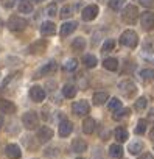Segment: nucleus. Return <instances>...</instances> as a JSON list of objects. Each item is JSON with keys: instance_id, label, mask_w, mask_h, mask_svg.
Here are the masks:
<instances>
[{"instance_id": "1", "label": "nucleus", "mask_w": 154, "mask_h": 159, "mask_svg": "<svg viewBox=\"0 0 154 159\" xmlns=\"http://www.w3.org/2000/svg\"><path fill=\"white\" fill-rule=\"evenodd\" d=\"M120 44L128 47V48H135L137 44H139V38H137V33L134 30H126L121 33L120 36Z\"/></svg>"}, {"instance_id": "2", "label": "nucleus", "mask_w": 154, "mask_h": 159, "mask_svg": "<svg viewBox=\"0 0 154 159\" xmlns=\"http://www.w3.org/2000/svg\"><path fill=\"white\" fill-rule=\"evenodd\" d=\"M137 17H139V10H137V7H134V5H126L125 10H123V13H121L123 22L128 24V25H134V24L137 22Z\"/></svg>"}, {"instance_id": "3", "label": "nucleus", "mask_w": 154, "mask_h": 159, "mask_svg": "<svg viewBox=\"0 0 154 159\" xmlns=\"http://www.w3.org/2000/svg\"><path fill=\"white\" fill-rule=\"evenodd\" d=\"M22 123L27 129H36L39 125V117L34 111H28L22 116Z\"/></svg>"}, {"instance_id": "4", "label": "nucleus", "mask_w": 154, "mask_h": 159, "mask_svg": "<svg viewBox=\"0 0 154 159\" xmlns=\"http://www.w3.org/2000/svg\"><path fill=\"white\" fill-rule=\"evenodd\" d=\"M27 25H28V22L24 17H20V16H16L14 14V16H11L8 19V28L11 31H22V30L27 28Z\"/></svg>"}, {"instance_id": "5", "label": "nucleus", "mask_w": 154, "mask_h": 159, "mask_svg": "<svg viewBox=\"0 0 154 159\" xmlns=\"http://www.w3.org/2000/svg\"><path fill=\"white\" fill-rule=\"evenodd\" d=\"M118 89L125 97H132L137 92V86H135V83L132 81V80H123V81L118 84Z\"/></svg>"}, {"instance_id": "6", "label": "nucleus", "mask_w": 154, "mask_h": 159, "mask_svg": "<svg viewBox=\"0 0 154 159\" xmlns=\"http://www.w3.org/2000/svg\"><path fill=\"white\" fill-rule=\"evenodd\" d=\"M72 111L76 114V116H87L89 111H90V105L86 102V100H80V102H75L73 106H72Z\"/></svg>"}, {"instance_id": "7", "label": "nucleus", "mask_w": 154, "mask_h": 159, "mask_svg": "<svg viewBox=\"0 0 154 159\" xmlns=\"http://www.w3.org/2000/svg\"><path fill=\"white\" fill-rule=\"evenodd\" d=\"M140 24H142L143 30H146V31L152 30L154 28V13H151V11L143 13L142 17H140Z\"/></svg>"}, {"instance_id": "8", "label": "nucleus", "mask_w": 154, "mask_h": 159, "mask_svg": "<svg viewBox=\"0 0 154 159\" xmlns=\"http://www.w3.org/2000/svg\"><path fill=\"white\" fill-rule=\"evenodd\" d=\"M53 137V129L48 128V126H41L37 129V140L41 143H47L48 140H51Z\"/></svg>"}, {"instance_id": "9", "label": "nucleus", "mask_w": 154, "mask_h": 159, "mask_svg": "<svg viewBox=\"0 0 154 159\" xmlns=\"http://www.w3.org/2000/svg\"><path fill=\"white\" fill-rule=\"evenodd\" d=\"M98 11H100V10H98L97 5H87V7L83 10V14H81V16H83V20H87V22H89V20H94V19L98 16Z\"/></svg>"}, {"instance_id": "10", "label": "nucleus", "mask_w": 154, "mask_h": 159, "mask_svg": "<svg viewBox=\"0 0 154 159\" xmlns=\"http://www.w3.org/2000/svg\"><path fill=\"white\" fill-rule=\"evenodd\" d=\"M30 98L36 103H41V102L45 100V91L41 86H33L30 89Z\"/></svg>"}, {"instance_id": "11", "label": "nucleus", "mask_w": 154, "mask_h": 159, "mask_svg": "<svg viewBox=\"0 0 154 159\" xmlns=\"http://www.w3.org/2000/svg\"><path fill=\"white\" fill-rule=\"evenodd\" d=\"M72 131H73V125H72V122L67 120V119L61 120V123H59V129H58L59 136H61V137H67V136L72 134Z\"/></svg>"}, {"instance_id": "12", "label": "nucleus", "mask_w": 154, "mask_h": 159, "mask_svg": "<svg viewBox=\"0 0 154 159\" xmlns=\"http://www.w3.org/2000/svg\"><path fill=\"white\" fill-rule=\"evenodd\" d=\"M5 153L10 159H20V156H22V151H20L19 145H16V143H8L5 148Z\"/></svg>"}, {"instance_id": "13", "label": "nucleus", "mask_w": 154, "mask_h": 159, "mask_svg": "<svg viewBox=\"0 0 154 159\" xmlns=\"http://www.w3.org/2000/svg\"><path fill=\"white\" fill-rule=\"evenodd\" d=\"M16 105L10 100H0V112L3 114H14L16 112Z\"/></svg>"}, {"instance_id": "14", "label": "nucleus", "mask_w": 154, "mask_h": 159, "mask_svg": "<svg viewBox=\"0 0 154 159\" xmlns=\"http://www.w3.org/2000/svg\"><path fill=\"white\" fill-rule=\"evenodd\" d=\"M76 27H78V24L76 22H65V24H62L61 25V36L62 38H65V36H68V34H72L75 30H76Z\"/></svg>"}, {"instance_id": "15", "label": "nucleus", "mask_w": 154, "mask_h": 159, "mask_svg": "<svg viewBox=\"0 0 154 159\" xmlns=\"http://www.w3.org/2000/svg\"><path fill=\"white\" fill-rule=\"evenodd\" d=\"M56 69H58V66H56V62L55 61H50V62H47L44 67H41V70L37 72V76H44V75H50V73H53V72H56Z\"/></svg>"}, {"instance_id": "16", "label": "nucleus", "mask_w": 154, "mask_h": 159, "mask_svg": "<svg viewBox=\"0 0 154 159\" xmlns=\"http://www.w3.org/2000/svg\"><path fill=\"white\" fill-rule=\"evenodd\" d=\"M55 31H56V27H55V24L53 22H44L42 25H41V34L42 36H51V34H55Z\"/></svg>"}, {"instance_id": "17", "label": "nucleus", "mask_w": 154, "mask_h": 159, "mask_svg": "<svg viewBox=\"0 0 154 159\" xmlns=\"http://www.w3.org/2000/svg\"><path fill=\"white\" fill-rule=\"evenodd\" d=\"M47 48V42L45 41H37V42H34V44H31L30 47H28V53H42L44 50Z\"/></svg>"}, {"instance_id": "18", "label": "nucleus", "mask_w": 154, "mask_h": 159, "mask_svg": "<svg viewBox=\"0 0 154 159\" xmlns=\"http://www.w3.org/2000/svg\"><path fill=\"white\" fill-rule=\"evenodd\" d=\"M72 150H73L75 153H83V151H86V150H87L86 140H83V139H75V140L72 142Z\"/></svg>"}, {"instance_id": "19", "label": "nucleus", "mask_w": 154, "mask_h": 159, "mask_svg": "<svg viewBox=\"0 0 154 159\" xmlns=\"http://www.w3.org/2000/svg\"><path fill=\"white\" fill-rule=\"evenodd\" d=\"M83 131L86 134H92L95 131V120L92 117H86L84 122H83Z\"/></svg>"}, {"instance_id": "20", "label": "nucleus", "mask_w": 154, "mask_h": 159, "mask_svg": "<svg viewBox=\"0 0 154 159\" xmlns=\"http://www.w3.org/2000/svg\"><path fill=\"white\" fill-rule=\"evenodd\" d=\"M92 100H94V105L100 106V105H104L109 100V95H108V92H97V94H94Z\"/></svg>"}, {"instance_id": "21", "label": "nucleus", "mask_w": 154, "mask_h": 159, "mask_svg": "<svg viewBox=\"0 0 154 159\" xmlns=\"http://www.w3.org/2000/svg\"><path fill=\"white\" fill-rule=\"evenodd\" d=\"M76 86L75 84H65L64 88H62V94H64V97H67V98H73L75 95H76Z\"/></svg>"}, {"instance_id": "22", "label": "nucleus", "mask_w": 154, "mask_h": 159, "mask_svg": "<svg viewBox=\"0 0 154 159\" xmlns=\"http://www.w3.org/2000/svg\"><path fill=\"white\" fill-rule=\"evenodd\" d=\"M142 150H143V143H142L140 140L131 142V143H129V148H128L129 154H140V153H142Z\"/></svg>"}, {"instance_id": "23", "label": "nucleus", "mask_w": 154, "mask_h": 159, "mask_svg": "<svg viewBox=\"0 0 154 159\" xmlns=\"http://www.w3.org/2000/svg\"><path fill=\"white\" fill-rule=\"evenodd\" d=\"M123 154V148H121V145L120 143H112L111 147H109V156L111 157H120Z\"/></svg>"}, {"instance_id": "24", "label": "nucleus", "mask_w": 154, "mask_h": 159, "mask_svg": "<svg viewBox=\"0 0 154 159\" xmlns=\"http://www.w3.org/2000/svg\"><path fill=\"white\" fill-rule=\"evenodd\" d=\"M103 67L108 69V70H117L118 69V61L117 58H106L103 61Z\"/></svg>"}, {"instance_id": "25", "label": "nucleus", "mask_w": 154, "mask_h": 159, "mask_svg": "<svg viewBox=\"0 0 154 159\" xmlns=\"http://www.w3.org/2000/svg\"><path fill=\"white\" fill-rule=\"evenodd\" d=\"M72 48L75 52H81L86 48V39L84 38H76L73 42H72Z\"/></svg>"}, {"instance_id": "26", "label": "nucleus", "mask_w": 154, "mask_h": 159, "mask_svg": "<svg viewBox=\"0 0 154 159\" xmlns=\"http://www.w3.org/2000/svg\"><path fill=\"white\" fill-rule=\"evenodd\" d=\"M83 62H84V66L86 67H89V69H94L95 66H97V56H94V55H84V58H83Z\"/></svg>"}, {"instance_id": "27", "label": "nucleus", "mask_w": 154, "mask_h": 159, "mask_svg": "<svg viewBox=\"0 0 154 159\" xmlns=\"http://www.w3.org/2000/svg\"><path fill=\"white\" fill-rule=\"evenodd\" d=\"M114 136H115V139H117L120 143L128 140V131H126L125 128H117L115 133H114Z\"/></svg>"}, {"instance_id": "28", "label": "nucleus", "mask_w": 154, "mask_h": 159, "mask_svg": "<svg viewBox=\"0 0 154 159\" xmlns=\"http://www.w3.org/2000/svg\"><path fill=\"white\" fill-rule=\"evenodd\" d=\"M139 76L145 81H149V80H154V70L152 69H142L139 72Z\"/></svg>"}, {"instance_id": "29", "label": "nucleus", "mask_w": 154, "mask_h": 159, "mask_svg": "<svg viewBox=\"0 0 154 159\" xmlns=\"http://www.w3.org/2000/svg\"><path fill=\"white\" fill-rule=\"evenodd\" d=\"M19 11L24 13V14H30V13H33V5L30 2H27V0H24L19 5Z\"/></svg>"}, {"instance_id": "30", "label": "nucleus", "mask_w": 154, "mask_h": 159, "mask_svg": "<svg viewBox=\"0 0 154 159\" xmlns=\"http://www.w3.org/2000/svg\"><path fill=\"white\" fill-rule=\"evenodd\" d=\"M146 105H148V100H146L145 97H140V98H137V100H135L134 108H135L137 111H143V109L146 108Z\"/></svg>"}, {"instance_id": "31", "label": "nucleus", "mask_w": 154, "mask_h": 159, "mask_svg": "<svg viewBox=\"0 0 154 159\" xmlns=\"http://www.w3.org/2000/svg\"><path fill=\"white\" fill-rule=\"evenodd\" d=\"M108 106H109V109H111L112 112H115V111H118V109L121 108V102H120L118 98H111Z\"/></svg>"}, {"instance_id": "32", "label": "nucleus", "mask_w": 154, "mask_h": 159, "mask_svg": "<svg viewBox=\"0 0 154 159\" xmlns=\"http://www.w3.org/2000/svg\"><path fill=\"white\" fill-rule=\"evenodd\" d=\"M76 67H78V61H76L75 58H72V59H68L65 64H64V69L67 70V72H72V70H75Z\"/></svg>"}, {"instance_id": "33", "label": "nucleus", "mask_w": 154, "mask_h": 159, "mask_svg": "<svg viewBox=\"0 0 154 159\" xmlns=\"http://www.w3.org/2000/svg\"><path fill=\"white\" fill-rule=\"evenodd\" d=\"M114 47H115V42L112 41V39H108L104 44H103V53H108V52H112L114 50Z\"/></svg>"}, {"instance_id": "34", "label": "nucleus", "mask_w": 154, "mask_h": 159, "mask_svg": "<svg viewBox=\"0 0 154 159\" xmlns=\"http://www.w3.org/2000/svg\"><path fill=\"white\" fill-rule=\"evenodd\" d=\"M146 131V120H139L137 126H135V134H143Z\"/></svg>"}, {"instance_id": "35", "label": "nucleus", "mask_w": 154, "mask_h": 159, "mask_svg": "<svg viewBox=\"0 0 154 159\" xmlns=\"http://www.w3.org/2000/svg\"><path fill=\"white\" fill-rule=\"evenodd\" d=\"M123 3H125V0H109V7H111V10H114V11L120 10V8L123 7Z\"/></svg>"}, {"instance_id": "36", "label": "nucleus", "mask_w": 154, "mask_h": 159, "mask_svg": "<svg viewBox=\"0 0 154 159\" xmlns=\"http://www.w3.org/2000/svg\"><path fill=\"white\" fill-rule=\"evenodd\" d=\"M73 8L70 7V5H67V7H64L62 10H61V19H67V17H70L73 13Z\"/></svg>"}, {"instance_id": "37", "label": "nucleus", "mask_w": 154, "mask_h": 159, "mask_svg": "<svg viewBox=\"0 0 154 159\" xmlns=\"http://www.w3.org/2000/svg\"><path fill=\"white\" fill-rule=\"evenodd\" d=\"M128 114H131V111H129V109H123V108H120L118 111H115V112H114V119H115V120H118V119H121V117H125V116H128Z\"/></svg>"}, {"instance_id": "38", "label": "nucleus", "mask_w": 154, "mask_h": 159, "mask_svg": "<svg viewBox=\"0 0 154 159\" xmlns=\"http://www.w3.org/2000/svg\"><path fill=\"white\" fill-rule=\"evenodd\" d=\"M56 13H58L56 3H51V5H48V7H47V14H48L50 17H55V16H56Z\"/></svg>"}, {"instance_id": "39", "label": "nucleus", "mask_w": 154, "mask_h": 159, "mask_svg": "<svg viewBox=\"0 0 154 159\" xmlns=\"http://www.w3.org/2000/svg\"><path fill=\"white\" fill-rule=\"evenodd\" d=\"M139 3L142 7H146V8H152L154 7V0H139Z\"/></svg>"}, {"instance_id": "40", "label": "nucleus", "mask_w": 154, "mask_h": 159, "mask_svg": "<svg viewBox=\"0 0 154 159\" xmlns=\"http://www.w3.org/2000/svg\"><path fill=\"white\" fill-rule=\"evenodd\" d=\"M139 159H154V157H152V154H151V153H143V154H140V156H139Z\"/></svg>"}, {"instance_id": "41", "label": "nucleus", "mask_w": 154, "mask_h": 159, "mask_svg": "<svg viewBox=\"0 0 154 159\" xmlns=\"http://www.w3.org/2000/svg\"><path fill=\"white\" fill-rule=\"evenodd\" d=\"M2 126H3V117L0 116V128H2Z\"/></svg>"}, {"instance_id": "42", "label": "nucleus", "mask_w": 154, "mask_h": 159, "mask_svg": "<svg viewBox=\"0 0 154 159\" xmlns=\"http://www.w3.org/2000/svg\"><path fill=\"white\" fill-rule=\"evenodd\" d=\"M151 139H154V126H152V129H151Z\"/></svg>"}, {"instance_id": "43", "label": "nucleus", "mask_w": 154, "mask_h": 159, "mask_svg": "<svg viewBox=\"0 0 154 159\" xmlns=\"http://www.w3.org/2000/svg\"><path fill=\"white\" fill-rule=\"evenodd\" d=\"M33 2H36V3H41V2H44V0H33Z\"/></svg>"}, {"instance_id": "44", "label": "nucleus", "mask_w": 154, "mask_h": 159, "mask_svg": "<svg viewBox=\"0 0 154 159\" xmlns=\"http://www.w3.org/2000/svg\"><path fill=\"white\" fill-rule=\"evenodd\" d=\"M149 117H154V109L151 111V114H149Z\"/></svg>"}, {"instance_id": "45", "label": "nucleus", "mask_w": 154, "mask_h": 159, "mask_svg": "<svg viewBox=\"0 0 154 159\" xmlns=\"http://www.w3.org/2000/svg\"><path fill=\"white\" fill-rule=\"evenodd\" d=\"M0 28H2V20H0Z\"/></svg>"}, {"instance_id": "46", "label": "nucleus", "mask_w": 154, "mask_h": 159, "mask_svg": "<svg viewBox=\"0 0 154 159\" xmlns=\"http://www.w3.org/2000/svg\"><path fill=\"white\" fill-rule=\"evenodd\" d=\"M76 159H84V157H76Z\"/></svg>"}, {"instance_id": "47", "label": "nucleus", "mask_w": 154, "mask_h": 159, "mask_svg": "<svg viewBox=\"0 0 154 159\" xmlns=\"http://www.w3.org/2000/svg\"><path fill=\"white\" fill-rule=\"evenodd\" d=\"M56 2H61V0H56Z\"/></svg>"}, {"instance_id": "48", "label": "nucleus", "mask_w": 154, "mask_h": 159, "mask_svg": "<svg viewBox=\"0 0 154 159\" xmlns=\"http://www.w3.org/2000/svg\"><path fill=\"white\" fill-rule=\"evenodd\" d=\"M20 2H24V0H20Z\"/></svg>"}]
</instances>
